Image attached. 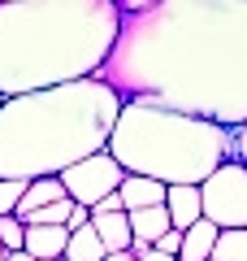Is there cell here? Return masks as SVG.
<instances>
[{"instance_id":"15","label":"cell","mask_w":247,"mask_h":261,"mask_svg":"<svg viewBox=\"0 0 247 261\" xmlns=\"http://www.w3.org/2000/svg\"><path fill=\"white\" fill-rule=\"evenodd\" d=\"M208 261H247V231H221Z\"/></svg>"},{"instance_id":"4","label":"cell","mask_w":247,"mask_h":261,"mask_svg":"<svg viewBox=\"0 0 247 261\" xmlns=\"http://www.w3.org/2000/svg\"><path fill=\"white\" fill-rule=\"evenodd\" d=\"M109 157L126 174L156 178L165 187H200L212 170L234 161V130L156 105H121Z\"/></svg>"},{"instance_id":"21","label":"cell","mask_w":247,"mask_h":261,"mask_svg":"<svg viewBox=\"0 0 247 261\" xmlns=\"http://www.w3.org/2000/svg\"><path fill=\"white\" fill-rule=\"evenodd\" d=\"M234 161H243V166H247V122L234 130Z\"/></svg>"},{"instance_id":"22","label":"cell","mask_w":247,"mask_h":261,"mask_svg":"<svg viewBox=\"0 0 247 261\" xmlns=\"http://www.w3.org/2000/svg\"><path fill=\"white\" fill-rule=\"evenodd\" d=\"M104 261H135V257H130V252H109Z\"/></svg>"},{"instance_id":"17","label":"cell","mask_w":247,"mask_h":261,"mask_svg":"<svg viewBox=\"0 0 247 261\" xmlns=\"http://www.w3.org/2000/svg\"><path fill=\"white\" fill-rule=\"evenodd\" d=\"M26 196V183L22 178H0V218H13Z\"/></svg>"},{"instance_id":"10","label":"cell","mask_w":247,"mask_h":261,"mask_svg":"<svg viewBox=\"0 0 247 261\" xmlns=\"http://www.w3.org/2000/svg\"><path fill=\"white\" fill-rule=\"evenodd\" d=\"M91 231L100 235L104 252H130V244H135L126 214H91Z\"/></svg>"},{"instance_id":"25","label":"cell","mask_w":247,"mask_h":261,"mask_svg":"<svg viewBox=\"0 0 247 261\" xmlns=\"http://www.w3.org/2000/svg\"><path fill=\"white\" fill-rule=\"evenodd\" d=\"M0 105H5V96H0Z\"/></svg>"},{"instance_id":"23","label":"cell","mask_w":247,"mask_h":261,"mask_svg":"<svg viewBox=\"0 0 247 261\" xmlns=\"http://www.w3.org/2000/svg\"><path fill=\"white\" fill-rule=\"evenodd\" d=\"M5 261H35V257H26V252H9Z\"/></svg>"},{"instance_id":"2","label":"cell","mask_w":247,"mask_h":261,"mask_svg":"<svg viewBox=\"0 0 247 261\" xmlns=\"http://www.w3.org/2000/svg\"><path fill=\"white\" fill-rule=\"evenodd\" d=\"M117 27V0H0V96L96 79Z\"/></svg>"},{"instance_id":"5","label":"cell","mask_w":247,"mask_h":261,"mask_svg":"<svg viewBox=\"0 0 247 261\" xmlns=\"http://www.w3.org/2000/svg\"><path fill=\"white\" fill-rule=\"evenodd\" d=\"M200 209L204 222L217 231H247V166L243 161H226L200 183Z\"/></svg>"},{"instance_id":"3","label":"cell","mask_w":247,"mask_h":261,"mask_svg":"<svg viewBox=\"0 0 247 261\" xmlns=\"http://www.w3.org/2000/svg\"><path fill=\"white\" fill-rule=\"evenodd\" d=\"M121 100L109 83L48 87L0 105V178H61L70 166L109 148Z\"/></svg>"},{"instance_id":"7","label":"cell","mask_w":247,"mask_h":261,"mask_svg":"<svg viewBox=\"0 0 247 261\" xmlns=\"http://www.w3.org/2000/svg\"><path fill=\"white\" fill-rule=\"evenodd\" d=\"M165 214H169V231H178V235H187L195 222H204L200 187H169L165 192Z\"/></svg>"},{"instance_id":"24","label":"cell","mask_w":247,"mask_h":261,"mask_svg":"<svg viewBox=\"0 0 247 261\" xmlns=\"http://www.w3.org/2000/svg\"><path fill=\"white\" fill-rule=\"evenodd\" d=\"M5 257H9V252H5V244H0V261H5Z\"/></svg>"},{"instance_id":"6","label":"cell","mask_w":247,"mask_h":261,"mask_svg":"<svg viewBox=\"0 0 247 261\" xmlns=\"http://www.w3.org/2000/svg\"><path fill=\"white\" fill-rule=\"evenodd\" d=\"M121 183H126V170L109 157V148L96 152V157H87V161H78V166H70L61 174L65 196H70L74 205H82V209H96L100 200H109Z\"/></svg>"},{"instance_id":"13","label":"cell","mask_w":247,"mask_h":261,"mask_svg":"<svg viewBox=\"0 0 247 261\" xmlns=\"http://www.w3.org/2000/svg\"><path fill=\"white\" fill-rule=\"evenodd\" d=\"M217 226L212 222H195L191 231L182 235V248H178V261H208L212 257V244H217Z\"/></svg>"},{"instance_id":"18","label":"cell","mask_w":247,"mask_h":261,"mask_svg":"<svg viewBox=\"0 0 247 261\" xmlns=\"http://www.w3.org/2000/svg\"><path fill=\"white\" fill-rule=\"evenodd\" d=\"M22 240H26V226L18 218H0V244H5V252H22Z\"/></svg>"},{"instance_id":"20","label":"cell","mask_w":247,"mask_h":261,"mask_svg":"<svg viewBox=\"0 0 247 261\" xmlns=\"http://www.w3.org/2000/svg\"><path fill=\"white\" fill-rule=\"evenodd\" d=\"M130 257H135V261H174V257H165V252L147 248V244H130Z\"/></svg>"},{"instance_id":"9","label":"cell","mask_w":247,"mask_h":261,"mask_svg":"<svg viewBox=\"0 0 247 261\" xmlns=\"http://www.w3.org/2000/svg\"><path fill=\"white\" fill-rule=\"evenodd\" d=\"M165 192H169L165 183H156V178H139V174H126V183L117 187L121 209H126V214H135V209H156V205H165Z\"/></svg>"},{"instance_id":"19","label":"cell","mask_w":247,"mask_h":261,"mask_svg":"<svg viewBox=\"0 0 247 261\" xmlns=\"http://www.w3.org/2000/svg\"><path fill=\"white\" fill-rule=\"evenodd\" d=\"M152 248H156V252H165V257H174V261H178V248H182V235H178V231H165L161 240L152 244Z\"/></svg>"},{"instance_id":"8","label":"cell","mask_w":247,"mask_h":261,"mask_svg":"<svg viewBox=\"0 0 247 261\" xmlns=\"http://www.w3.org/2000/svg\"><path fill=\"white\" fill-rule=\"evenodd\" d=\"M65 244H70V231H65V226H26L22 252L35 257V261H61Z\"/></svg>"},{"instance_id":"11","label":"cell","mask_w":247,"mask_h":261,"mask_svg":"<svg viewBox=\"0 0 247 261\" xmlns=\"http://www.w3.org/2000/svg\"><path fill=\"white\" fill-rule=\"evenodd\" d=\"M126 218H130V235H135V244H147V248L169 231V214H165V205H156V209H135V214H126Z\"/></svg>"},{"instance_id":"26","label":"cell","mask_w":247,"mask_h":261,"mask_svg":"<svg viewBox=\"0 0 247 261\" xmlns=\"http://www.w3.org/2000/svg\"><path fill=\"white\" fill-rule=\"evenodd\" d=\"M61 261H65V257H61Z\"/></svg>"},{"instance_id":"16","label":"cell","mask_w":247,"mask_h":261,"mask_svg":"<svg viewBox=\"0 0 247 261\" xmlns=\"http://www.w3.org/2000/svg\"><path fill=\"white\" fill-rule=\"evenodd\" d=\"M70 209H74V200H56V205H44V209H35V214L18 218V222L22 226H65L70 222Z\"/></svg>"},{"instance_id":"14","label":"cell","mask_w":247,"mask_h":261,"mask_svg":"<svg viewBox=\"0 0 247 261\" xmlns=\"http://www.w3.org/2000/svg\"><path fill=\"white\" fill-rule=\"evenodd\" d=\"M109 252H104L100 235L91 231V222L82 226V231H70V244H65V261H104Z\"/></svg>"},{"instance_id":"1","label":"cell","mask_w":247,"mask_h":261,"mask_svg":"<svg viewBox=\"0 0 247 261\" xmlns=\"http://www.w3.org/2000/svg\"><path fill=\"white\" fill-rule=\"evenodd\" d=\"M96 79L121 105L238 130L247 122V0H130Z\"/></svg>"},{"instance_id":"12","label":"cell","mask_w":247,"mask_h":261,"mask_svg":"<svg viewBox=\"0 0 247 261\" xmlns=\"http://www.w3.org/2000/svg\"><path fill=\"white\" fill-rule=\"evenodd\" d=\"M56 200H70L65 187H61V178H35V183H26V196H22V205H18L13 218H26V214H35V209H44V205H56Z\"/></svg>"}]
</instances>
